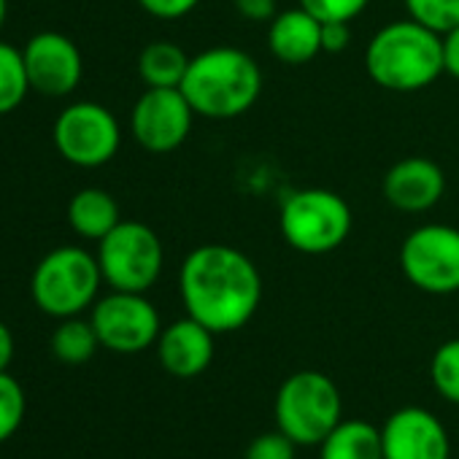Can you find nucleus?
I'll use <instances>...</instances> for the list:
<instances>
[{
    "label": "nucleus",
    "mask_w": 459,
    "mask_h": 459,
    "mask_svg": "<svg viewBox=\"0 0 459 459\" xmlns=\"http://www.w3.org/2000/svg\"><path fill=\"white\" fill-rule=\"evenodd\" d=\"M186 316L224 335L247 327L263 303V276L249 255L227 244L192 249L178 271Z\"/></svg>",
    "instance_id": "obj_1"
},
{
    "label": "nucleus",
    "mask_w": 459,
    "mask_h": 459,
    "mask_svg": "<svg viewBox=\"0 0 459 459\" xmlns=\"http://www.w3.org/2000/svg\"><path fill=\"white\" fill-rule=\"evenodd\" d=\"M403 4L411 20L440 36L459 25V0H403Z\"/></svg>",
    "instance_id": "obj_23"
},
{
    "label": "nucleus",
    "mask_w": 459,
    "mask_h": 459,
    "mask_svg": "<svg viewBox=\"0 0 459 459\" xmlns=\"http://www.w3.org/2000/svg\"><path fill=\"white\" fill-rule=\"evenodd\" d=\"M52 138L65 162L76 168H100L117 157L122 146V127L106 106L79 100L60 111Z\"/></svg>",
    "instance_id": "obj_8"
},
{
    "label": "nucleus",
    "mask_w": 459,
    "mask_h": 459,
    "mask_svg": "<svg viewBox=\"0 0 459 459\" xmlns=\"http://www.w3.org/2000/svg\"><path fill=\"white\" fill-rule=\"evenodd\" d=\"M195 111L178 87H149L130 111V133L135 143L152 154L176 152L192 133Z\"/></svg>",
    "instance_id": "obj_11"
},
{
    "label": "nucleus",
    "mask_w": 459,
    "mask_h": 459,
    "mask_svg": "<svg viewBox=\"0 0 459 459\" xmlns=\"http://www.w3.org/2000/svg\"><path fill=\"white\" fill-rule=\"evenodd\" d=\"M100 284L103 273L98 255H90L82 247H60L36 265L30 295L47 316L68 319L95 306Z\"/></svg>",
    "instance_id": "obj_5"
},
{
    "label": "nucleus",
    "mask_w": 459,
    "mask_h": 459,
    "mask_svg": "<svg viewBox=\"0 0 459 459\" xmlns=\"http://www.w3.org/2000/svg\"><path fill=\"white\" fill-rule=\"evenodd\" d=\"M351 22H322V52L341 55L351 44Z\"/></svg>",
    "instance_id": "obj_29"
},
{
    "label": "nucleus",
    "mask_w": 459,
    "mask_h": 459,
    "mask_svg": "<svg viewBox=\"0 0 459 459\" xmlns=\"http://www.w3.org/2000/svg\"><path fill=\"white\" fill-rule=\"evenodd\" d=\"M25 408L28 400L22 384L9 370L0 373V443H6L22 427Z\"/></svg>",
    "instance_id": "obj_24"
},
{
    "label": "nucleus",
    "mask_w": 459,
    "mask_h": 459,
    "mask_svg": "<svg viewBox=\"0 0 459 459\" xmlns=\"http://www.w3.org/2000/svg\"><path fill=\"white\" fill-rule=\"evenodd\" d=\"M30 92L22 49L0 41V117L17 111Z\"/></svg>",
    "instance_id": "obj_21"
},
{
    "label": "nucleus",
    "mask_w": 459,
    "mask_h": 459,
    "mask_svg": "<svg viewBox=\"0 0 459 459\" xmlns=\"http://www.w3.org/2000/svg\"><path fill=\"white\" fill-rule=\"evenodd\" d=\"M381 192L392 208L403 213H424L440 203L446 176L429 157H405L386 170Z\"/></svg>",
    "instance_id": "obj_14"
},
{
    "label": "nucleus",
    "mask_w": 459,
    "mask_h": 459,
    "mask_svg": "<svg viewBox=\"0 0 459 459\" xmlns=\"http://www.w3.org/2000/svg\"><path fill=\"white\" fill-rule=\"evenodd\" d=\"M98 263L103 281L119 292H149L165 268V249L154 230L143 221L122 219L98 241Z\"/></svg>",
    "instance_id": "obj_7"
},
{
    "label": "nucleus",
    "mask_w": 459,
    "mask_h": 459,
    "mask_svg": "<svg viewBox=\"0 0 459 459\" xmlns=\"http://www.w3.org/2000/svg\"><path fill=\"white\" fill-rule=\"evenodd\" d=\"M429 376H432V386L437 389V394L459 405V338L437 346L429 362Z\"/></svg>",
    "instance_id": "obj_22"
},
{
    "label": "nucleus",
    "mask_w": 459,
    "mask_h": 459,
    "mask_svg": "<svg viewBox=\"0 0 459 459\" xmlns=\"http://www.w3.org/2000/svg\"><path fill=\"white\" fill-rule=\"evenodd\" d=\"M200 0H138V6L154 20H181L197 9Z\"/></svg>",
    "instance_id": "obj_27"
},
{
    "label": "nucleus",
    "mask_w": 459,
    "mask_h": 459,
    "mask_svg": "<svg viewBox=\"0 0 459 459\" xmlns=\"http://www.w3.org/2000/svg\"><path fill=\"white\" fill-rule=\"evenodd\" d=\"M100 349L98 333L90 319L68 316L52 333V354L65 365H84Z\"/></svg>",
    "instance_id": "obj_20"
},
{
    "label": "nucleus",
    "mask_w": 459,
    "mask_h": 459,
    "mask_svg": "<svg viewBox=\"0 0 459 459\" xmlns=\"http://www.w3.org/2000/svg\"><path fill=\"white\" fill-rule=\"evenodd\" d=\"M403 276L427 295L459 292V230L448 224H421L400 247Z\"/></svg>",
    "instance_id": "obj_9"
},
{
    "label": "nucleus",
    "mask_w": 459,
    "mask_h": 459,
    "mask_svg": "<svg viewBox=\"0 0 459 459\" xmlns=\"http://www.w3.org/2000/svg\"><path fill=\"white\" fill-rule=\"evenodd\" d=\"M276 4H279V0H233V9L247 22L263 25V22H271L279 14V6Z\"/></svg>",
    "instance_id": "obj_28"
},
{
    "label": "nucleus",
    "mask_w": 459,
    "mask_h": 459,
    "mask_svg": "<svg viewBox=\"0 0 459 459\" xmlns=\"http://www.w3.org/2000/svg\"><path fill=\"white\" fill-rule=\"evenodd\" d=\"M213 335L216 333H211L192 316H184L162 327L154 343L160 365L176 378H197L208 370L213 359Z\"/></svg>",
    "instance_id": "obj_15"
},
{
    "label": "nucleus",
    "mask_w": 459,
    "mask_h": 459,
    "mask_svg": "<svg viewBox=\"0 0 459 459\" xmlns=\"http://www.w3.org/2000/svg\"><path fill=\"white\" fill-rule=\"evenodd\" d=\"M319 22H354L370 0H298Z\"/></svg>",
    "instance_id": "obj_25"
},
{
    "label": "nucleus",
    "mask_w": 459,
    "mask_h": 459,
    "mask_svg": "<svg viewBox=\"0 0 459 459\" xmlns=\"http://www.w3.org/2000/svg\"><path fill=\"white\" fill-rule=\"evenodd\" d=\"M384 459H448V432L427 408H400L381 427Z\"/></svg>",
    "instance_id": "obj_13"
},
{
    "label": "nucleus",
    "mask_w": 459,
    "mask_h": 459,
    "mask_svg": "<svg viewBox=\"0 0 459 459\" xmlns=\"http://www.w3.org/2000/svg\"><path fill=\"white\" fill-rule=\"evenodd\" d=\"M268 49L284 65H306L322 55V22L303 6L279 12L268 22Z\"/></svg>",
    "instance_id": "obj_16"
},
{
    "label": "nucleus",
    "mask_w": 459,
    "mask_h": 459,
    "mask_svg": "<svg viewBox=\"0 0 459 459\" xmlns=\"http://www.w3.org/2000/svg\"><path fill=\"white\" fill-rule=\"evenodd\" d=\"M319 459H384L381 429L362 419H341L319 443Z\"/></svg>",
    "instance_id": "obj_18"
},
{
    "label": "nucleus",
    "mask_w": 459,
    "mask_h": 459,
    "mask_svg": "<svg viewBox=\"0 0 459 459\" xmlns=\"http://www.w3.org/2000/svg\"><path fill=\"white\" fill-rule=\"evenodd\" d=\"M341 392L319 370L292 373L276 392V427L298 446H319L341 424Z\"/></svg>",
    "instance_id": "obj_6"
},
{
    "label": "nucleus",
    "mask_w": 459,
    "mask_h": 459,
    "mask_svg": "<svg viewBox=\"0 0 459 459\" xmlns=\"http://www.w3.org/2000/svg\"><path fill=\"white\" fill-rule=\"evenodd\" d=\"M25 68L30 79V90L47 98H65L71 95L84 76V60L79 47L55 30L36 33L25 49Z\"/></svg>",
    "instance_id": "obj_12"
},
{
    "label": "nucleus",
    "mask_w": 459,
    "mask_h": 459,
    "mask_svg": "<svg viewBox=\"0 0 459 459\" xmlns=\"http://www.w3.org/2000/svg\"><path fill=\"white\" fill-rule=\"evenodd\" d=\"M119 221H122L119 203L106 189L98 186L79 189L68 203V224L76 236L87 241H103Z\"/></svg>",
    "instance_id": "obj_17"
},
{
    "label": "nucleus",
    "mask_w": 459,
    "mask_h": 459,
    "mask_svg": "<svg viewBox=\"0 0 459 459\" xmlns=\"http://www.w3.org/2000/svg\"><path fill=\"white\" fill-rule=\"evenodd\" d=\"M368 76L389 92H419L435 84L443 71V36L416 20L384 25L365 49Z\"/></svg>",
    "instance_id": "obj_3"
},
{
    "label": "nucleus",
    "mask_w": 459,
    "mask_h": 459,
    "mask_svg": "<svg viewBox=\"0 0 459 459\" xmlns=\"http://www.w3.org/2000/svg\"><path fill=\"white\" fill-rule=\"evenodd\" d=\"M14 351H17V346H14V333L9 330L6 322H0V373H6V370H9V365L14 362Z\"/></svg>",
    "instance_id": "obj_31"
},
{
    "label": "nucleus",
    "mask_w": 459,
    "mask_h": 459,
    "mask_svg": "<svg viewBox=\"0 0 459 459\" xmlns=\"http://www.w3.org/2000/svg\"><path fill=\"white\" fill-rule=\"evenodd\" d=\"M443 71L459 79V25L443 33Z\"/></svg>",
    "instance_id": "obj_30"
},
{
    "label": "nucleus",
    "mask_w": 459,
    "mask_h": 459,
    "mask_svg": "<svg viewBox=\"0 0 459 459\" xmlns=\"http://www.w3.org/2000/svg\"><path fill=\"white\" fill-rule=\"evenodd\" d=\"M6 14H9V0H0V30H4Z\"/></svg>",
    "instance_id": "obj_32"
},
{
    "label": "nucleus",
    "mask_w": 459,
    "mask_h": 459,
    "mask_svg": "<svg viewBox=\"0 0 459 459\" xmlns=\"http://www.w3.org/2000/svg\"><path fill=\"white\" fill-rule=\"evenodd\" d=\"M103 349L117 354H138L157 343L162 325L154 303L143 292H119L95 300L90 316Z\"/></svg>",
    "instance_id": "obj_10"
},
{
    "label": "nucleus",
    "mask_w": 459,
    "mask_h": 459,
    "mask_svg": "<svg viewBox=\"0 0 459 459\" xmlns=\"http://www.w3.org/2000/svg\"><path fill=\"white\" fill-rule=\"evenodd\" d=\"M351 208L349 203L325 186L298 189L284 197L279 227L284 241L300 255H330L341 249L351 233Z\"/></svg>",
    "instance_id": "obj_4"
},
{
    "label": "nucleus",
    "mask_w": 459,
    "mask_h": 459,
    "mask_svg": "<svg viewBox=\"0 0 459 459\" xmlns=\"http://www.w3.org/2000/svg\"><path fill=\"white\" fill-rule=\"evenodd\" d=\"M178 90L203 119H238L260 100L263 68L236 47H211L189 60Z\"/></svg>",
    "instance_id": "obj_2"
},
{
    "label": "nucleus",
    "mask_w": 459,
    "mask_h": 459,
    "mask_svg": "<svg viewBox=\"0 0 459 459\" xmlns=\"http://www.w3.org/2000/svg\"><path fill=\"white\" fill-rule=\"evenodd\" d=\"M189 60L192 57H186V52L178 44L152 41L138 55V76L143 79L146 87L173 90V87H181L186 68H189Z\"/></svg>",
    "instance_id": "obj_19"
},
{
    "label": "nucleus",
    "mask_w": 459,
    "mask_h": 459,
    "mask_svg": "<svg viewBox=\"0 0 459 459\" xmlns=\"http://www.w3.org/2000/svg\"><path fill=\"white\" fill-rule=\"evenodd\" d=\"M295 448H298V443L292 437H287L281 429L263 432L249 443L247 459H295Z\"/></svg>",
    "instance_id": "obj_26"
}]
</instances>
